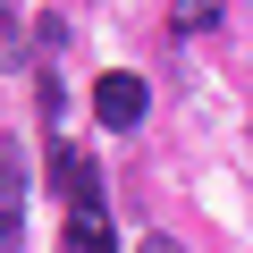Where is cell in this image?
<instances>
[{"instance_id": "cell-4", "label": "cell", "mask_w": 253, "mask_h": 253, "mask_svg": "<svg viewBox=\"0 0 253 253\" xmlns=\"http://www.w3.org/2000/svg\"><path fill=\"white\" fill-rule=\"evenodd\" d=\"M169 26H177V34H219V9H177Z\"/></svg>"}, {"instance_id": "cell-2", "label": "cell", "mask_w": 253, "mask_h": 253, "mask_svg": "<svg viewBox=\"0 0 253 253\" xmlns=\"http://www.w3.org/2000/svg\"><path fill=\"white\" fill-rule=\"evenodd\" d=\"M17 219H26V169L9 152L0 161V253H17Z\"/></svg>"}, {"instance_id": "cell-5", "label": "cell", "mask_w": 253, "mask_h": 253, "mask_svg": "<svg viewBox=\"0 0 253 253\" xmlns=\"http://www.w3.org/2000/svg\"><path fill=\"white\" fill-rule=\"evenodd\" d=\"M34 42H42V51H59V42H68V17H59V9H42V17H34Z\"/></svg>"}, {"instance_id": "cell-3", "label": "cell", "mask_w": 253, "mask_h": 253, "mask_svg": "<svg viewBox=\"0 0 253 253\" xmlns=\"http://www.w3.org/2000/svg\"><path fill=\"white\" fill-rule=\"evenodd\" d=\"M26 59H34V51H26V26L0 9V68H26Z\"/></svg>"}, {"instance_id": "cell-1", "label": "cell", "mask_w": 253, "mask_h": 253, "mask_svg": "<svg viewBox=\"0 0 253 253\" xmlns=\"http://www.w3.org/2000/svg\"><path fill=\"white\" fill-rule=\"evenodd\" d=\"M144 110H152V93H144V76H126V68H110V76L93 84V118H101V126H135Z\"/></svg>"}]
</instances>
